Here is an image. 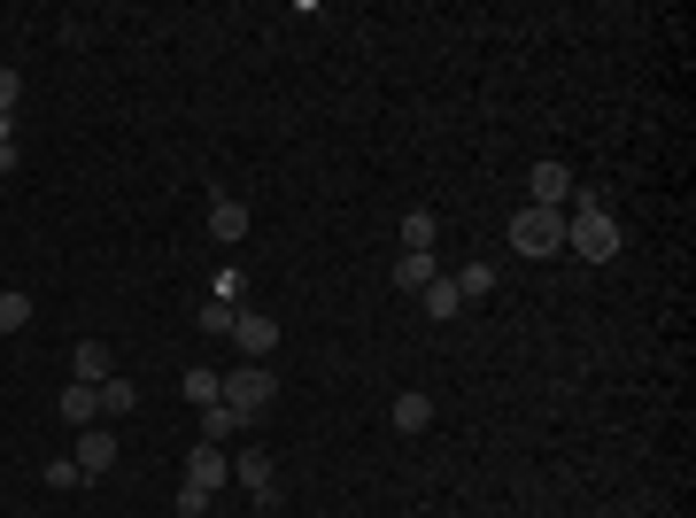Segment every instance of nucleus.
<instances>
[{"label":"nucleus","instance_id":"f257e3e1","mask_svg":"<svg viewBox=\"0 0 696 518\" xmlns=\"http://www.w3.org/2000/svg\"><path fill=\"white\" fill-rule=\"evenodd\" d=\"M565 248L580 263H612L619 256V217L596 201V193H573V217H565Z\"/></svg>","mask_w":696,"mask_h":518},{"label":"nucleus","instance_id":"f03ea898","mask_svg":"<svg viewBox=\"0 0 696 518\" xmlns=\"http://www.w3.org/2000/svg\"><path fill=\"white\" fill-rule=\"evenodd\" d=\"M217 402H225L240 426H248V418H264V410L279 402V379H271V363H240V371H225V395H217Z\"/></svg>","mask_w":696,"mask_h":518},{"label":"nucleus","instance_id":"7ed1b4c3","mask_svg":"<svg viewBox=\"0 0 696 518\" xmlns=\"http://www.w3.org/2000/svg\"><path fill=\"white\" fill-rule=\"evenodd\" d=\"M511 248L519 256H557L565 248V209H519L511 217Z\"/></svg>","mask_w":696,"mask_h":518},{"label":"nucleus","instance_id":"20e7f679","mask_svg":"<svg viewBox=\"0 0 696 518\" xmlns=\"http://www.w3.org/2000/svg\"><path fill=\"white\" fill-rule=\"evenodd\" d=\"M232 341H240V356H248V363H264V356L279 348V318H264V310H248V302H240V318H232Z\"/></svg>","mask_w":696,"mask_h":518},{"label":"nucleus","instance_id":"39448f33","mask_svg":"<svg viewBox=\"0 0 696 518\" xmlns=\"http://www.w3.org/2000/svg\"><path fill=\"white\" fill-rule=\"evenodd\" d=\"M232 480L256 496V504H279V472H271V457L264 449H248V457H232Z\"/></svg>","mask_w":696,"mask_h":518},{"label":"nucleus","instance_id":"423d86ee","mask_svg":"<svg viewBox=\"0 0 696 518\" xmlns=\"http://www.w3.org/2000/svg\"><path fill=\"white\" fill-rule=\"evenodd\" d=\"M209 232H217L225 248H240V240H248V201H232V193H209Z\"/></svg>","mask_w":696,"mask_h":518},{"label":"nucleus","instance_id":"0eeeda50","mask_svg":"<svg viewBox=\"0 0 696 518\" xmlns=\"http://www.w3.org/2000/svg\"><path fill=\"white\" fill-rule=\"evenodd\" d=\"M526 186H534V209H557V201H573V193H580L565 163H534V178H526Z\"/></svg>","mask_w":696,"mask_h":518},{"label":"nucleus","instance_id":"6e6552de","mask_svg":"<svg viewBox=\"0 0 696 518\" xmlns=\"http://www.w3.org/2000/svg\"><path fill=\"white\" fill-rule=\"evenodd\" d=\"M62 426H78V434H86V426H101V387L70 379V387H62Z\"/></svg>","mask_w":696,"mask_h":518},{"label":"nucleus","instance_id":"1a4fd4ad","mask_svg":"<svg viewBox=\"0 0 696 518\" xmlns=\"http://www.w3.org/2000/svg\"><path fill=\"white\" fill-rule=\"evenodd\" d=\"M109 465H117V434H109V426H86V434H78V472L93 480V472H109Z\"/></svg>","mask_w":696,"mask_h":518},{"label":"nucleus","instance_id":"9d476101","mask_svg":"<svg viewBox=\"0 0 696 518\" xmlns=\"http://www.w3.org/2000/svg\"><path fill=\"white\" fill-rule=\"evenodd\" d=\"M186 480H193V488H209V496H217V488H225V480H232V457H225V449H209V441H201V449H193V457H186Z\"/></svg>","mask_w":696,"mask_h":518},{"label":"nucleus","instance_id":"9b49d317","mask_svg":"<svg viewBox=\"0 0 696 518\" xmlns=\"http://www.w3.org/2000/svg\"><path fill=\"white\" fill-rule=\"evenodd\" d=\"M434 279H441V263H434V256H410V248L395 256V287H402V295H426Z\"/></svg>","mask_w":696,"mask_h":518},{"label":"nucleus","instance_id":"f8f14e48","mask_svg":"<svg viewBox=\"0 0 696 518\" xmlns=\"http://www.w3.org/2000/svg\"><path fill=\"white\" fill-rule=\"evenodd\" d=\"M426 426H434V395L402 387V395H395V434H426Z\"/></svg>","mask_w":696,"mask_h":518},{"label":"nucleus","instance_id":"ddd939ff","mask_svg":"<svg viewBox=\"0 0 696 518\" xmlns=\"http://www.w3.org/2000/svg\"><path fill=\"white\" fill-rule=\"evenodd\" d=\"M434 240H441V217H434V209H410V217H402V248H410V256H434Z\"/></svg>","mask_w":696,"mask_h":518},{"label":"nucleus","instance_id":"4468645a","mask_svg":"<svg viewBox=\"0 0 696 518\" xmlns=\"http://www.w3.org/2000/svg\"><path fill=\"white\" fill-rule=\"evenodd\" d=\"M418 302H426V318H434V326H449V318H465V295L449 287V271H441V279H434V287H426Z\"/></svg>","mask_w":696,"mask_h":518},{"label":"nucleus","instance_id":"2eb2a0df","mask_svg":"<svg viewBox=\"0 0 696 518\" xmlns=\"http://www.w3.org/2000/svg\"><path fill=\"white\" fill-rule=\"evenodd\" d=\"M78 379H86V387L117 379V356H109V341H78Z\"/></svg>","mask_w":696,"mask_h":518},{"label":"nucleus","instance_id":"dca6fc26","mask_svg":"<svg viewBox=\"0 0 696 518\" xmlns=\"http://www.w3.org/2000/svg\"><path fill=\"white\" fill-rule=\"evenodd\" d=\"M449 287H457V295H465V310H473V302H488V287H496V263H465Z\"/></svg>","mask_w":696,"mask_h":518},{"label":"nucleus","instance_id":"f3484780","mask_svg":"<svg viewBox=\"0 0 696 518\" xmlns=\"http://www.w3.org/2000/svg\"><path fill=\"white\" fill-rule=\"evenodd\" d=\"M217 395H225V379H217V371H201V363H186V402H193V410H209Z\"/></svg>","mask_w":696,"mask_h":518},{"label":"nucleus","instance_id":"a211bd4d","mask_svg":"<svg viewBox=\"0 0 696 518\" xmlns=\"http://www.w3.org/2000/svg\"><path fill=\"white\" fill-rule=\"evenodd\" d=\"M132 402H140V387H132L125 371H117V379H101V418H125Z\"/></svg>","mask_w":696,"mask_h":518},{"label":"nucleus","instance_id":"6ab92c4d","mask_svg":"<svg viewBox=\"0 0 696 518\" xmlns=\"http://www.w3.org/2000/svg\"><path fill=\"white\" fill-rule=\"evenodd\" d=\"M201 434H209V449H225V441L240 434V418H232L225 402H209V410H201Z\"/></svg>","mask_w":696,"mask_h":518},{"label":"nucleus","instance_id":"aec40b11","mask_svg":"<svg viewBox=\"0 0 696 518\" xmlns=\"http://www.w3.org/2000/svg\"><path fill=\"white\" fill-rule=\"evenodd\" d=\"M31 326V295H0V333H23Z\"/></svg>","mask_w":696,"mask_h":518},{"label":"nucleus","instance_id":"412c9836","mask_svg":"<svg viewBox=\"0 0 696 518\" xmlns=\"http://www.w3.org/2000/svg\"><path fill=\"white\" fill-rule=\"evenodd\" d=\"M232 318H240L232 302H201V333H225V341H232Z\"/></svg>","mask_w":696,"mask_h":518},{"label":"nucleus","instance_id":"4be33fe9","mask_svg":"<svg viewBox=\"0 0 696 518\" xmlns=\"http://www.w3.org/2000/svg\"><path fill=\"white\" fill-rule=\"evenodd\" d=\"M47 488H62V496H70V488H86V472H78V457H54V465H47Z\"/></svg>","mask_w":696,"mask_h":518},{"label":"nucleus","instance_id":"5701e85b","mask_svg":"<svg viewBox=\"0 0 696 518\" xmlns=\"http://www.w3.org/2000/svg\"><path fill=\"white\" fill-rule=\"evenodd\" d=\"M209 511V488H193V480H178V518H201Z\"/></svg>","mask_w":696,"mask_h":518},{"label":"nucleus","instance_id":"b1692460","mask_svg":"<svg viewBox=\"0 0 696 518\" xmlns=\"http://www.w3.org/2000/svg\"><path fill=\"white\" fill-rule=\"evenodd\" d=\"M16 93H23V78H16V70H0V117L16 109Z\"/></svg>","mask_w":696,"mask_h":518}]
</instances>
